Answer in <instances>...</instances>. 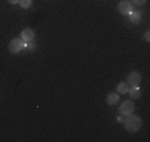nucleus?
Segmentation results:
<instances>
[{"label":"nucleus","mask_w":150,"mask_h":142,"mask_svg":"<svg viewBox=\"0 0 150 142\" xmlns=\"http://www.w3.org/2000/svg\"><path fill=\"white\" fill-rule=\"evenodd\" d=\"M124 126L129 133H137L139 130V128L142 126V119L137 114H127L125 117V121H124Z\"/></svg>","instance_id":"obj_1"},{"label":"nucleus","mask_w":150,"mask_h":142,"mask_svg":"<svg viewBox=\"0 0 150 142\" xmlns=\"http://www.w3.org/2000/svg\"><path fill=\"white\" fill-rule=\"evenodd\" d=\"M25 45V41H24L21 37H16V39H12L8 44V49L11 53H19L24 49Z\"/></svg>","instance_id":"obj_2"},{"label":"nucleus","mask_w":150,"mask_h":142,"mask_svg":"<svg viewBox=\"0 0 150 142\" xmlns=\"http://www.w3.org/2000/svg\"><path fill=\"white\" fill-rule=\"evenodd\" d=\"M133 112H134V102L132 100H125V101H122L121 105H120V114L127 116V114H132Z\"/></svg>","instance_id":"obj_3"},{"label":"nucleus","mask_w":150,"mask_h":142,"mask_svg":"<svg viewBox=\"0 0 150 142\" xmlns=\"http://www.w3.org/2000/svg\"><path fill=\"white\" fill-rule=\"evenodd\" d=\"M117 8L121 15H130V12L133 11V4L129 0H122V1H120Z\"/></svg>","instance_id":"obj_4"},{"label":"nucleus","mask_w":150,"mask_h":142,"mask_svg":"<svg viewBox=\"0 0 150 142\" xmlns=\"http://www.w3.org/2000/svg\"><path fill=\"white\" fill-rule=\"evenodd\" d=\"M141 80H142V76L139 74V72H137V71H133V72H130V73L127 74V84L132 85V86L139 85Z\"/></svg>","instance_id":"obj_5"},{"label":"nucleus","mask_w":150,"mask_h":142,"mask_svg":"<svg viewBox=\"0 0 150 142\" xmlns=\"http://www.w3.org/2000/svg\"><path fill=\"white\" fill-rule=\"evenodd\" d=\"M21 39H23L25 43L33 41V39H35V32H33V29H31V28L23 29V31H21Z\"/></svg>","instance_id":"obj_6"},{"label":"nucleus","mask_w":150,"mask_h":142,"mask_svg":"<svg viewBox=\"0 0 150 142\" xmlns=\"http://www.w3.org/2000/svg\"><path fill=\"white\" fill-rule=\"evenodd\" d=\"M120 101V96L118 93H109L108 97H106V104L108 105H116Z\"/></svg>","instance_id":"obj_7"},{"label":"nucleus","mask_w":150,"mask_h":142,"mask_svg":"<svg viewBox=\"0 0 150 142\" xmlns=\"http://www.w3.org/2000/svg\"><path fill=\"white\" fill-rule=\"evenodd\" d=\"M129 89H130V85L127 83H120L118 85H117V93L126 94L127 92H129Z\"/></svg>","instance_id":"obj_8"},{"label":"nucleus","mask_w":150,"mask_h":142,"mask_svg":"<svg viewBox=\"0 0 150 142\" xmlns=\"http://www.w3.org/2000/svg\"><path fill=\"white\" fill-rule=\"evenodd\" d=\"M127 93L130 94L132 98H139V97H141V89H139L138 86H133V88L129 89Z\"/></svg>","instance_id":"obj_9"},{"label":"nucleus","mask_w":150,"mask_h":142,"mask_svg":"<svg viewBox=\"0 0 150 142\" xmlns=\"http://www.w3.org/2000/svg\"><path fill=\"white\" fill-rule=\"evenodd\" d=\"M129 17H130L132 23L136 24V23H138L139 20H141V12H139V11H134V9H133V11L130 12V15H129Z\"/></svg>","instance_id":"obj_10"},{"label":"nucleus","mask_w":150,"mask_h":142,"mask_svg":"<svg viewBox=\"0 0 150 142\" xmlns=\"http://www.w3.org/2000/svg\"><path fill=\"white\" fill-rule=\"evenodd\" d=\"M19 6L24 9H28L29 7L32 6V0H20L19 1Z\"/></svg>","instance_id":"obj_11"},{"label":"nucleus","mask_w":150,"mask_h":142,"mask_svg":"<svg viewBox=\"0 0 150 142\" xmlns=\"http://www.w3.org/2000/svg\"><path fill=\"white\" fill-rule=\"evenodd\" d=\"M35 44L32 43V41H29V43H25V45H24V49L23 51H25V52H32V51H35Z\"/></svg>","instance_id":"obj_12"},{"label":"nucleus","mask_w":150,"mask_h":142,"mask_svg":"<svg viewBox=\"0 0 150 142\" xmlns=\"http://www.w3.org/2000/svg\"><path fill=\"white\" fill-rule=\"evenodd\" d=\"M132 4H136V6H144L146 3V0H130Z\"/></svg>","instance_id":"obj_13"},{"label":"nucleus","mask_w":150,"mask_h":142,"mask_svg":"<svg viewBox=\"0 0 150 142\" xmlns=\"http://www.w3.org/2000/svg\"><path fill=\"white\" fill-rule=\"evenodd\" d=\"M145 40H146V41H150V31L145 32Z\"/></svg>","instance_id":"obj_14"},{"label":"nucleus","mask_w":150,"mask_h":142,"mask_svg":"<svg viewBox=\"0 0 150 142\" xmlns=\"http://www.w3.org/2000/svg\"><path fill=\"white\" fill-rule=\"evenodd\" d=\"M117 121H118V122H122V124H124V121H125V117L121 114V116H118V117H117Z\"/></svg>","instance_id":"obj_15"},{"label":"nucleus","mask_w":150,"mask_h":142,"mask_svg":"<svg viewBox=\"0 0 150 142\" xmlns=\"http://www.w3.org/2000/svg\"><path fill=\"white\" fill-rule=\"evenodd\" d=\"M9 4H19V1L20 0H7Z\"/></svg>","instance_id":"obj_16"}]
</instances>
